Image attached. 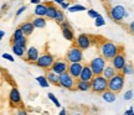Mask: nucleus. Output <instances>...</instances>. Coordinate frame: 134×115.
Instances as JSON below:
<instances>
[{
	"mask_svg": "<svg viewBox=\"0 0 134 115\" xmlns=\"http://www.w3.org/2000/svg\"><path fill=\"white\" fill-rule=\"evenodd\" d=\"M99 51H100L102 57L104 58L105 61H110L114 56H117L119 53V48H118V46L115 43L107 41V42H103L100 45Z\"/></svg>",
	"mask_w": 134,
	"mask_h": 115,
	"instance_id": "f257e3e1",
	"label": "nucleus"
},
{
	"mask_svg": "<svg viewBox=\"0 0 134 115\" xmlns=\"http://www.w3.org/2000/svg\"><path fill=\"white\" fill-rule=\"evenodd\" d=\"M91 89L94 93L102 94L103 92L108 89V79L104 78L102 74L100 76H94L91 79Z\"/></svg>",
	"mask_w": 134,
	"mask_h": 115,
	"instance_id": "f03ea898",
	"label": "nucleus"
},
{
	"mask_svg": "<svg viewBox=\"0 0 134 115\" xmlns=\"http://www.w3.org/2000/svg\"><path fill=\"white\" fill-rule=\"evenodd\" d=\"M123 87H124V74L117 73L110 79H108V89L109 90L118 93L123 89Z\"/></svg>",
	"mask_w": 134,
	"mask_h": 115,
	"instance_id": "7ed1b4c3",
	"label": "nucleus"
},
{
	"mask_svg": "<svg viewBox=\"0 0 134 115\" xmlns=\"http://www.w3.org/2000/svg\"><path fill=\"white\" fill-rule=\"evenodd\" d=\"M58 86L65 88V89H75L76 79L68 72L61 73V74H58Z\"/></svg>",
	"mask_w": 134,
	"mask_h": 115,
	"instance_id": "20e7f679",
	"label": "nucleus"
},
{
	"mask_svg": "<svg viewBox=\"0 0 134 115\" xmlns=\"http://www.w3.org/2000/svg\"><path fill=\"white\" fill-rule=\"evenodd\" d=\"M83 59V51L81 48H78L75 45L71 47L66 53V61L68 63H75V62H82Z\"/></svg>",
	"mask_w": 134,
	"mask_h": 115,
	"instance_id": "39448f33",
	"label": "nucleus"
},
{
	"mask_svg": "<svg viewBox=\"0 0 134 115\" xmlns=\"http://www.w3.org/2000/svg\"><path fill=\"white\" fill-rule=\"evenodd\" d=\"M105 63L107 62H105V59L102 56H97L90 62V67H91L94 76H100L102 74V72H103V69L105 67Z\"/></svg>",
	"mask_w": 134,
	"mask_h": 115,
	"instance_id": "423d86ee",
	"label": "nucleus"
},
{
	"mask_svg": "<svg viewBox=\"0 0 134 115\" xmlns=\"http://www.w3.org/2000/svg\"><path fill=\"white\" fill-rule=\"evenodd\" d=\"M55 62V57H53L51 53H43L41 56H38L37 61H36V66L40 68H43V69H50L51 66Z\"/></svg>",
	"mask_w": 134,
	"mask_h": 115,
	"instance_id": "0eeeda50",
	"label": "nucleus"
},
{
	"mask_svg": "<svg viewBox=\"0 0 134 115\" xmlns=\"http://www.w3.org/2000/svg\"><path fill=\"white\" fill-rule=\"evenodd\" d=\"M50 69H51L52 72H55L56 74L65 73V72H67V69H68V62H67L66 59H56Z\"/></svg>",
	"mask_w": 134,
	"mask_h": 115,
	"instance_id": "6e6552de",
	"label": "nucleus"
},
{
	"mask_svg": "<svg viewBox=\"0 0 134 115\" xmlns=\"http://www.w3.org/2000/svg\"><path fill=\"white\" fill-rule=\"evenodd\" d=\"M124 14H125V9L122 5L113 6V8L110 9V13H109L112 20H114L117 22H119V21H122V20L124 19Z\"/></svg>",
	"mask_w": 134,
	"mask_h": 115,
	"instance_id": "1a4fd4ad",
	"label": "nucleus"
},
{
	"mask_svg": "<svg viewBox=\"0 0 134 115\" xmlns=\"http://www.w3.org/2000/svg\"><path fill=\"white\" fill-rule=\"evenodd\" d=\"M91 43H92L91 37L86 34H81L78 37L76 38V46L78 48H81L82 51H85V50H87V48H90Z\"/></svg>",
	"mask_w": 134,
	"mask_h": 115,
	"instance_id": "9d476101",
	"label": "nucleus"
},
{
	"mask_svg": "<svg viewBox=\"0 0 134 115\" xmlns=\"http://www.w3.org/2000/svg\"><path fill=\"white\" fill-rule=\"evenodd\" d=\"M82 68H83V64H82L81 62L68 63V69H67V72L70 73L75 79H78V78H80V74H81Z\"/></svg>",
	"mask_w": 134,
	"mask_h": 115,
	"instance_id": "9b49d317",
	"label": "nucleus"
},
{
	"mask_svg": "<svg viewBox=\"0 0 134 115\" xmlns=\"http://www.w3.org/2000/svg\"><path fill=\"white\" fill-rule=\"evenodd\" d=\"M110 61H112V66H113L117 71H122L123 67L125 66V56L120 52L118 53L117 56H114Z\"/></svg>",
	"mask_w": 134,
	"mask_h": 115,
	"instance_id": "f8f14e48",
	"label": "nucleus"
},
{
	"mask_svg": "<svg viewBox=\"0 0 134 115\" xmlns=\"http://www.w3.org/2000/svg\"><path fill=\"white\" fill-rule=\"evenodd\" d=\"M9 100H10V104L11 105H20L21 104V94L18 88H13L10 90V94H9Z\"/></svg>",
	"mask_w": 134,
	"mask_h": 115,
	"instance_id": "ddd939ff",
	"label": "nucleus"
},
{
	"mask_svg": "<svg viewBox=\"0 0 134 115\" xmlns=\"http://www.w3.org/2000/svg\"><path fill=\"white\" fill-rule=\"evenodd\" d=\"M93 77H94V74H93V72H92L90 64H86V66H83V68H82L81 74H80V78H78V79H82V81H90V82H91V79L93 78Z\"/></svg>",
	"mask_w": 134,
	"mask_h": 115,
	"instance_id": "4468645a",
	"label": "nucleus"
},
{
	"mask_svg": "<svg viewBox=\"0 0 134 115\" xmlns=\"http://www.w3.org/2000/svg\"><path fill=\"white\" fill-rule=\"evenodd\" d=\"M38 56H40V53H38V50L36 47L31 46V47L27 48V51H26V59L29 62H36Z\"/></svg>",
	"mask_w": 134,
	"mask_h": 115,
	"instance_id": "2eb2a0df",
	"label": "nucleus"
},
{
	"mask_svg": "<svg viewBox=\"0 0 134 115\" xmlns=\"http://www.w3.org/2000/svg\"><path fill=\"white\" fill-rule=\"evenodd\" d=\"M76 88L77 90L80 92H87L91 89V82L90 81H82V79H78L76 82Z\"/></svg>",
	"mask_w": 134,
	"mask_h": 115,
	"instance_id": "dca6fc26",
	"label": "nucleus"
},
{
	"mask_svg": "<svg viewBox=\"0 0 134 115\" xmlns=\"http://www.w3.org/2000/svg\"><path fill=\"white\" fill-rule=\"evenodd\" d=\"M20 29H21V31L24 32L25 36H30V35L34 32L35 26L32 25V22H31V21H26V22H24V24H21Z\"/></svg>",
	"mask_w": 134,
	"mask_h": 115,
	"instance_id": "f3484780",
	"label": "nucleus"
},
{
	"mask_svg": "<svg viewBox=\"0 0 134 115\" xmlns=\"http://www.w3.org/2000/svg\"><path fill=\"white\" fill-rule=\"evenodd\" d=\"M117 72H118V71H117L113 66H107V64H105L104 69H103V72H102V76L104 77V78H107V79H110L113 76L117 74Z\"/></svg>",
	"mask_w": 134,
	"mask_h": 115,
	"instance_id": "a211bd4d",
	"label": "nucleus"
},
{
	"mask_svg": "<svg viewBox=\"0 0 134 115\" xmlns=\"http://www.w3.org/2000/svg\"><path fill=\"white\" fill-rule=\"evenodd\" d=\"M46 10H47V4L40 3V4L36 5V8L34 10V14L36 15V16H42V17H45V16H46Z\"/></svg>",
	"mask_w": 134,
	"mask_h": 115,
	"instance_id": "6ab92c4d",
	"label": "nucleus"
},
{
	"mask_svg": "<svg viewBox=\"0 0 134 115\" xmlns=\"http://www.w3.org/2000/svg\"><path fill=\"white\" fill-rule=\"evenodd\" d=\"M102 98H103V100L107 101V103H113V101H115L117 95H115L114 92L107 89L105 92H103V93H102Z\"/></svg>",
	"mask_w": 134,
	"mask_h": 115,
	"instance_id": "aec40b11",
	"label": "nucleus"
},
{
	"mask_svg": "<svg viewBox=\"0 0 134 115\" xmlns=\"http://www.w3.org/2000/svg\"><path fill=\"white\" fill-rule=\"evenodd\" d=\"M32 25L35 26V29H43L46 26V20L42 16H36L35 19H32Z\"/></svg>",
	"mask_w": 134,
	"mask_h": 115,
	"instance_id": "412c9836",
	"label": "nucleus"
},
{
	"mask_svg": "<svg viewBox=\"0 0 134 115\" xmlns=\"http://www.w3.org/2000/svg\"><path fill=\"white\" fill-rule=\"evenodd\" d=\"M57 8L53 4H47V10H46V17L47 19L53 20L55 16H56V13H57Z\"/></svg>",
	"mask_w": 134,
	"mask_h": 115,
	"instance_id": "4be33fe9",
	"label": "nucleus"
},
{
	"mask_svg": "<svg viewBox=\"0 0 134 115\" xmlns=\"http://www.w3.org/2000/svg\"><path fill=\"white\" fill-rule=\"evenodd\" d=\"M46 78H47L48 83H52L55 86L58 84V74H56V73L52 72V71H48V72L46 73Z\"/></svg>",
	"mask_w": 134,
	"mask_h": 115,
	"instance_id": "5701e85b",
	"label": "nucleus"
},
{
	"mask_svg": "<svg viewBox=\"0 0 134 115\" xmlns=\"http://www.w3.org/2000/svg\"><path fill=\"white\" fill-rule=\"evenodd\" d=\"M62 35L67 41H73V40H75V34H73V30H72L71 27H65V29H62Z\"/></svg>",
	"mask_w": 134,
	"mask_h": 115,
	"instance_id": "b1692460",
	"label": "nucleus"
},
{
	"mask_svg": "<svg viewBox=\"0 0 134 115\" xmlns=\"http://www.w3.org/2000/svg\"><path fill=\"white\" fill-rule=\"evenodd\" d=\"M13 53H14L15 56H18V57H23L25 53H26V48L25 47H21V46H18V45H13Z\"/></svg>",
	"mask_w": 134,
	"mask_h": 115,
	"instance_id": "393cba45",
	"label": "nucleus"
},
{
	"mask_svg": "<svg viewBox=\"0 0 134 115\" xmlns=\"http://www.w3.org/2000/svg\"><path fill=\"white\" fill-rule=\"evenodd\" d=\"M36 81L38 82V84L42 87V88H47V87L50 86V83H48L46 76H38V77H36Z\"/></svg>",
	"mask_w": 134,
	"mask_h": 115,
	"instance_id": "a878e982",
	"label": "nucleus"
},
{
	"mask_svg": "<svg viewBox=\"0 0 134 115\" xmlns=\"http://www.w3.org/2000/svg\"><path fill=\"white\" fill-rule=\"evenodd\" d=\"M122 73L124 74V76H132L134 73V68L132 64H127L125 63V66L123 67V69H122Z\"/></svg>",
	"mask_w": 134,
	"mask_h": 115,
	"instance_id": "bb28decb",
	"label": "nucleus"
},
{
	"mask_svg": "<svg viewBox=\"0 0 134 115\" xmlns=\"http://www.w3.org/2000/svg\"><path fill=\"white\" fill-rule=\"evenodd\" d=\"M26 43H27V37L26 36H24L23 38L13 41V45H18V46H21V47H25V48H26Z\"/></svg>",
	"mask_w": 134,
	"mask_h": 115,
	"instance_id": "cd10ccee",
	"label": "nucleus"
},
{
	"mask_svg": "<svg viewBox=\"0 0 134 115\" xmlns=\"http://www.w3.org/2000/svg\"><path fill=\"white\" fill-rule=\"evenodd\" d=\"M25 35H24V32L21 31V29L20 27H18V29L14 31V34H13V38H11V41H14V40H19V38H23ZM27 37V36H26Z\"/></svg>",
	"mask_w": 134,
	"mask_h": 115,
	"instance_id": "c85d7f7f",
	"label": "nucleus"
},
{
	"mask_svg": "<svg viewBox=\"0 0 134 115\" xmlns=\"http://www.w3.org/2000/svg\"><path fill=\"white\" fill-rule=\"evenodd\" d=\"M53 20H56V22H58V24H61V22L65 21V14H63L62 10H57L56 16H55V19Z\"/></svg>",
	"mask_w": 134,
	"mask_h": 115,
	"instance_id": "c756f323",
	"label": "nucleus"
},
{
	"mask_svg": "<svg viewBox=\"0 0 134 115\" xmlns=\"http://www.w3.org/2000/svg\"><path fill=\"white\" fill-rule=\"evenodd\" d=\"M86 8L85 6H82V5H78V4H75L73 6H70L68 8V11L70 13H76V11H85Z\"/></svg>",
	"mask_w": 134,
	"mask_h": 115,
	"instance_id": "7c9ffc66",
	"label": "nucleus"
},
{
	"mask_svg": "<svg viewBox=\"0 0 134 115\" xmlns=\"http://www.w3.org/2000/svg\"><path fill=\"white\" fill-rule=\"evenodd\" d=\"M94 25H96V27H100V26H104L105 25V20L104 17L99 15V16H97L96 19H94Z\"/></svg>",
	"mask_w": 134,
	"mask_h": 115,
	"instance_id": "2f4dec72",
	"label": "nucleus"
},
{
	"mask_svg": "<svg viewBox=\"0 0 134 115\" xmlns=\"http://www.w3.org/2000/svg\"><path fill=\"white\" fill-rule=\"evenodd\" d=\"M47 96H48V99H50V100L52 101V103H53V104H55L56 106H57V108H60V106H61V104H60V101H58V99H57V98H56L55 95H53L52 93H48Z\"/></svg>",
	"mask_w": 134,
	"mask_h": 115,
	"instance_id": "473e14b6",
	"label": "nucleus"
},
{
	"mask_svg": "<svg viewBox=\"0 0 134 115\" xmlns=\"http://www.w3.org/2000/svg\"><path fill=\"white\" fill-rule=\"evenodd\" d=\"M87 14H88V16L90 17H92V19H96L97 16H99V13H97L96 10H93V9H90L88 11H87Z\"/></svg>",
	"mask_w": 134,
	"mask_h": 115,
	"instance_id": "72a5a7b5",
	"label": "nucleus"
},
{
	"mask_svg": "<svg viewBox=\"0 0 134 115\" xmlns=\"http://www.w3.org/2000/svg\"><path fill=\"white\" fill-rule=\"evenodd\" d=\"M133 98V90H127L124 93V100H130Z\"/></svg>",
	"mask_w": 134,
	"mask_h": 115,
	"instance_id": "f704fd0d",
	"label": "nucleus"
},
{
	"mask_svg": "<svg viewBox=\"0 0 134 115\" xmlns=\"http://www.w3.org/2000/svg\"><path fill=\"white\" fill-rule=\"evenodd\" d=\"M1 57L4 58V59H8L9 62H14V57H13L11 55H9V53H3Z\"/></svg>",
	"mask_w": 134,
	"mask_h": 115,
	"instance_id": "c9c22d12",
	"label": "nucleus"
},
{
	"mask_svg": "<svg viewBox=\"0 0 134 115\" xmlns=\"http://www.w3.org/2000/svg\"><path fill=\"white\" fill-rule=\"evenodd\" d=\"M26 9H27V8H26V6H21V8H20L19 10H18V11H16V16H20V15L23 14V13H24V11H26Z\"/></svg>",
	"mask_w": 134,
	"mask_h": 115,
	"instance_id": "e433bc0d",
	"label": "nucleus"
},
{
	"mask_svg": "<svg viewBox=\"0 0 134 115\" xmlns=\"http://www.w3.org/2000/svg\"><path fill=\"white\" fill-rule=\"evenodd\" d=\"M61 29H65V27H71V25L68 24V22H67L66 20H65V21H63V22H61Z\"/></svg>",
	"mask_w": 134,
	"mask_h": 115,
	"instance_id": "4c0bfd02",
	"label": "nucleus"
},
{
	"mask_svg": "<svg viewBox=\"0 0 134 115\" xmlns=\"http://www.w3.org/2000/svg\"><path fill=\"white\" fill-rule=\"evenodd\" d=\"M16 115H27V113H26L24 109H19L18 113H16Z\"/></svg>",
	"mask_w": 134,
	"mask_h": 115,
	"instance_id": "58836bf2",
	"label": "nucleus"
},
{
	"mask_svg": "<svg viewBox=\"0 0 134 115\" xmlns=\"http://www.w3.org/2000/svg\"><path fill=\"white\" fill-rule=\"evenodd\" d=\"M61 8H62V10L68 9V8H70V4H68V3H65V1H63L62 4H61Z\"/></svg>",
	"mask_w": 134,
	"mask_h": 115,
	"instance_id": "ea45409f",
	"label": "nucleus"
},
{
	"mask_svg": "<svg viewBox=\"0 0 134 115\" xmlns=\"http://www.w3.org/2000/svg\"><path fill=\"white\" fill-rule=\"evenodd\" d=\"M133 113H134V110H133V106H130L129 109H128V110H127V111H125V113H124V115H130V114H133Z\"/></svg>",
	"mask_w": 134,
	"mask_h": 115,
	"instance_id": "a19ab883",
	"label": "nucleus"
},
{
	"mask_svg": "<svg viewBox=\"0 0 134 115\" xmlns=\"http://www.w3.org/2000/svg\"><path fill=\"white\" fill-rule=\"evenodd\" d=\"M30 3H31V4L37 5V4H40V3H41V0H30Z\"/></svg>",
	"mask_w": 134,
	"mask_h": 115,
	"instance_id": "79ce46f5",
	"label": "nucleus"
},
{
	"mask_svg": "<svg viewBox=\"0 0 134 115\" xmlns=\"http://www.w3.org/2000/svg\"><path fill=\"white\" fill-rule=\"evenodd\" d=\"M129 29H130V31H132V32H133V34H134V21H132V22H130V25H129Z\"/></svg>",
	"mask_w": 134,
	"mask_h": 115,
	"instance_id": "37998d69",
	"label": "nucleus"
},
{
	"mask_svg": "<svg viewBox=\"0 0 134 115\" xmlns=\"http://www.w3.org/2000/svg\"><path fill=\"white\" fill-rule=\"evenodd\" d=\"M5 36V31H3V30H0V40H3V37Z\"/></svg>",
	"mask_w": 134,
	"mask_h": 115,
	"instance_id": "c03bdc74",
	"label": "nucleus"
},
{
	"mask_svg": "<svg viewBox=\"0 0 134 115\" xmlns=\"http://www.w3.org/2000/svg\"><path fill=\"white\" fill-rule=\"evenodd\" d=\"M63 1H66V0H53V3H56V4H60V5L62 4Z\"/></svg>",
	"mask_w": 134,
	"mask_h": 115,
	"instance_id": "a18cd8bd",
	"label": "nucleus"
},
{
	"mask_svg": "<svg viewBox=\"0 0 134 115\" xmlns=\"http://www.w3.org/2000/svg\"><path fill=\"white\" fill-rule=\"evenodd\" d=\"M58 115H66V110H65V109H61V111H60Z\"/></svg>",
	"mask_w": 134,
	"mask_h": 115,
	"instance_id": "49530a36",
	"label": "nucleus"
},
{
	"mask_svg": "<svg viewBox=\"0 0 134 115\" xmlns=\"http://www.w3.org/2000/svg\"><path fill=\"white\" fill-rule=\"evenodd\" d=\"M1 9H3V10L8 9V5H6V4H4V5H3V6H1Z\"/></svg>",
	"mask_w": 134,
	"mask_h": 115,
	"instance_id": "de8ad7c7",
	"label": "nucleus"
},
{
	"mask_svg": "<svg viewBox=\"0 0 134 115\" xmlns=\"http://www.w3.org/2000/svg\"><path fill=\"white\" fill-rule=\"evenodd\" d=\"M73 115H82V114H78V113H77V114H73Z\"/></svg>",
	"mask_w": 134,
	"mask_h": 115,
	"instance_id": "09e8293b",
	"label": "nucleus"
},
{
	"mask_svg": "<svg viewBox=\"0 0 134 115\" xmlns=\"http://www.w3.org/2000/svg\"><path fill=\"white\" fill-rule=\"evenodd\" d=\"M130 115H134V113H133V114H130Z\"/></svg>",
	"mask_w": 134,
	"mask_h": 115,
	"instance_id": "8fccbe9b",
	"label": "nucleus"
}]
</instances>
